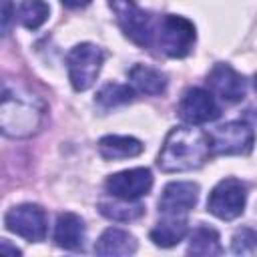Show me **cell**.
I'll list each match as a JSON object with an SVG mask.
<instances>
[{
	"label": "cell",
	"instance_id": "52a82bcc",
	"mask_svg": "<svg viewBox=\"0 0 257 257\" xmlns=\"http://www.w3.org/2000/svg\"><path fill=\"white\" fill-rule=\"evenodd\" d=\"M211 153L215 155H249L255 143V133L241 120H231L217 126L209 135Z\"/></svg>",
	"mask_w": 257,
	"mask_h": 257
},
{
	"label": "cell",
	"instance_id": "d4e9b609",
	"mask_svg": "<svg viewBox=\"0 0 257 257\" xmlns=\"http://www.w3.org/2000/svg\"><path fill=\"white\" fill-rule=\"evenodd\" d=\"M0 249H2L4 253H12V255H20V249H16V247H10L6 239H4L2 243H0Z\"/></svg>",
	"mask_w": 257,
	"mask_h": 257
},
{
	"label": "cell",
	"instance_id": "9c48e42d",
	"mask_svg": "<svg viewBox=\"0 0 257 257\" xmlns=\"http://www.w3.org/2000/svg\"><path fill=\"white\" fill-rule=\"evenodd\" d=\"M153 187V175L145 167L126 169L120 173H114L106 179V191L116 199L137 201L143 195H147Z\"/></svg>",
	"mask_w": 257,
	"mask_h": 257
},
{
	"label": "cell",
	"instance_id": "8fae6325",
	"mask_svg": "<svg viewBox=\"0 0 257 257\" xmlns=\"http://www.w3.org/2000/svg\"><path fill=\"white\" fill-rule=\"evenodd\" d=\"M199 199V185L193 181H173L169 183L159 199V211L163 215H185Z\"/></svg>",
	"mask_w": 257,
	"mask_h": 257
},
{
	"label": "cell",
	"instance_id": "4fadbf2b",
	"mask_svg": "<svg viewBox=\"0 0 257 257\" xmlns=\"http://www.w3.org/2000/svg\"><path fill=\"white\" fill-rule=\"evenodd\" d=\"M84 223L76 213H60L54 225V243L66 251H78L84 245Z\"/></svg>",
	"mask_w": 257,
	"mask_h": 257
},
{
	"label": "cell",
	"instance_id": "ac0fdd59",
	"mask_svg": "<svg viewBox=\"0 0 257 257\" xmlns=\"http://www.w3.org/2000/svg\"><path fill=\"white\" fill-rule=\"evenodd\" d=\"M187 251L193 255H221L223 249H221L219 233L207 225L195 227L191 237H189V249Z\"/></svg>",
	"mask_w": 257,
	"mask_h": 257
},
{
	"label": "cell",
	"instance_id": "7402d4cb",
	"mask_svg": "<svg viewBox=\"0 0 257 257\" xmlns=\"http://www.w3.org/2000/svg\"><path fill=\"white\" fill-rule=\"evenodd\" d=\"M231 249L237 255H253V253H257V229H253V227L237 229L233 239H231Z\"/></svg>",
	"mask_w": 257,
	"mask_h": 257
},
{
	"label": "cell",
	"instance_id": "7a4b0ae2",
	"mask_svg": "<svg viewBox=\"0 0 257 257\" xmlns=\"http://www.w3.org/2000/svg\"><path fill=\"white\" fill-rule=\"evenodd\" d=\"M42 120V106L32 98V94L18 88L10 90L4 84L2 106H0V126L6 137H28Z\"/></svg>",
	"mask_w": 257,
	"mask_h": 257
},
{
	"label": "cell",
	"instance_id": "484cf974",
	"mask_svg": "<svg viewBox=\"0 0 257 257\" xmlns=\"http://www.w3.org/2000/svg\"><path fill=\"white\" fill-rule=\"evenodd\" d=\"M255 90H257V74H255Z\"/></svg>",
	"mask_w": 257,
	"mask_h": 257
},
{
	"label": "cell",
	"instance_id": "9a60e30c",
	"mask_svg": "<svg viewBox=\"0 0 257 257\" xmlns=\"http://www.w3.org/2000/svg\"><path fill=\"white\" fill-rule=\"evenodd\" d=\"M137 251V239L128 233V231H122V229H106L96 245H94V253L98 255H133Z\"/></svg>",
	"mask_w": 257,
	"mask_h": 257
},
{
	"label": "cell",
	"instance_id": "5bb4252c",
	"mask_svg": "<svg viewBox=\"0 0 257 257\" xmlns=\"http://www.w3.org/2000/svg\"><path fill=\"white\" fill-rule=\"evenodd\" d=\"M145 151V145L135 137H122V135H106L98 141V153L104 161H120L139 157Z\"/></svg>",
	"mask_w": 257,
	"mask_h": 257
},
{
	"label": "cell",
	"instance_id": "44dd1931",
	"mask_svg": "<svg viewBox=\"0 0 257 257\" xmlns=\"http://www.w3.org/2000/svg\"><path fill=\"white\" fill-rule=\"evenodd\" d=\"M131 100H133V88L128 84H118V82L104 84L96 94V104L102 108H112Z\"/></svg>",
	"mask_w": 257,
	"mask_h": 257
},
{
	"label": "cell",
	"instance_id": "6da1fadb",
	"mask_svg": "<svg viewBox=\"0 0 257 257\" xmlns=\"http://www.w3.org/2000/svg\"><path fill=\"white\" fill-rule=\"evenodd\" d=\"M209 155H211V143L207 133L195 128V124L175 126L165 137L157 165L165 173H185L203 167Z\"/></svg>",
	"mask_w": 257,
	"mask_h": 257
},
{
	"label": "cell",
	"instance_id": "7c38bea8",
	"mask_svg": "<svg viewBox=\"0 0 257 257\" xmlns=\"http://www.w3.org/2000/svg\"><path fill=\"white\" fill-rule=\"evenodd\" d=\"M207 84L225 102H239L245 98V80L229 64H215L207 74Z\"/></svg>",
	"mask_w": 257,
	"mask_h": 257
},
{
	"label": "cell",
	"instance_id": "5b68a950",
	"mask_svg": "<svg viewBox=\"0 0 257 257\" xmlns=\"http://www.w3.org/2000/svg\"><path fill=\"white\" fill-rule=\"evenodd\" d=\"M245 201H247L245 183L229 177V179L219 181L215 185V189L211 191V195L207 199V211L211 215H215L217 219L233 221L243 213Z\"/></svg>",
	"mask_w": 257,
	"mask_h": 257
},
{
	"label": "cell",
	"instance_id": "cb8c5ba5",
	"mask_svg": "<svg viewBox=\"0 0 257 257\" xmlns=\"http://www.w3.org/2000/svg\"><path fill=\"white\" fill-rule=\"evenodd\" d=\"M60 2H62V6H66V8H70V10H78V8L88 6L92 0H60Z\"/></svg>",
	"mask_w": 257,
	"mask_h": 257
},
{
	"label": "cell",
	"instance_id": "3957f363",
	"mask_svg": "<svg viewBox=\"0 0 257 257\" xmlns=\"http://www.w3.org/2000/svg\"><path fill=\"white\" fill-rule=\"evenodd\" d=\"M102 62H104V52L96 44H90V42L76 44L66 56L68 80L72 88L76 92L88 90L96 82Z\"/></svg>",
	"mask_w": 257,
	"mask_h": 257
},
{
	"label": "cell",
	"instance_id": "ffe728a7",
	"mask_svg": "<svg viewBox=\"0 0 257 257\" xmlns=\"http://www.w3.org/2000/svg\"><path fill=\"white\" fill-rule=\"evenodd\" d=\"M48 14L50 8L44 0H22L16 10L18 22L28 30H38L48 20Z\"/></svg>",
	"mask_w": 257,
	"mask_h": 257
},
{
	"label": "cell",
	"instance_id": "277c9868",
	"mask_svg": "<svg viewBox=\"0 0 257 257\" xmlns=\"http://www.w3.org/2000/svg\"><path fill=\"white\" fill-rule=\"evenodd\" d=\"M197 40V32L191 20L185 16L167 14L163 16L157 32L159 48L171 56V58H183L193 50V44Z\"/></svg>",
	"mask_w": 257,
	"mask_h": 257
},
{
	"label": "cell",
	"instance_id": "8992f818",
	"mask_svg": "<svg viewBox=\"0 0 257 257\" xmlns=\"http://www.w3.org/2000/svg\"><path fill=\"white\" fill-rule=\"evenodd\" d=\"M110 8L116 14V22L122 32L139 46H151L155 30L151 24V16L139 8L133 0H110Z\"/></svg>",
	"mask_w": 257,
	"mask_h": 257
},
{
	"label": "cell",
	"instance_id": "30bf717a",
	"mask_svg": "<svg viewBox=\"0 0 257 257\" xmlns=\"http://www.w3.org/2000/svg\"><path fill=\"white\" fill-rule=\"evenodd\" d=\"M221 114L211 92L203 88H187L179 102V116L189 124H205Z\"/></svg>",
	"mask_w": 257,
	"mask_h": 257
},
{
	"label": "cell",
	"instance_id": "2e32d148",
	"mask_svg": "<svg viewBox=\"0 0 257 257\" xmlns=\"http://www.w3.org/2000/svg\"><path fill=\"white\" fill-rule=\"evenodd\" d=\"M187 233V221L183 215H165L163 221L151 231V241L159 247H173L177 245Z\"/></svg>",
	"mask_w": 257,
	"mask_h": 257
},
{
	"label": "cell",
	"instance_id": "603a6c76",
	"mask_svg": "<svg viewBox=\"0 0 257 257\" xmlns=\"http://www.w3.org/2000/svg\"><path fill=\"white\" fill-rule=\"evenodd\" d=\"M10 20H12V4L10 0H2V32L4 34H8Z\"/></svg>",
	"mask_w": 257,
	"mask_h": 257
},
{
	"label": "cell",
	"instance_id": "e0dca14e",
	"mask_svg": "<svg viewBox=\"0 0 257 257\" xmlns=\"http://www.w3.org/2000/svg\"><path fill=\"white\" fill-rule=\"evenodd\" d=\"M128 78L133 86L145 94H163L167 88V76L147 64H135L128 70Z\"/></svg>",
	"mask_w": 257,
	"mask_h": 257
},
{
	"label": "cell",
	"instance_id": "ba28073f",
	"mask_svg": "<svg viewBox=\"0 0 257 257\" xmlns=\"http://www.w3.org/2000/svg\"><path fill=\"white\" fill-rule=\"evenodd\" d=\"M4 225L26 241H42L46 237V213L42 207L32 203L12 207L4 217Z\"/></svg>",
	"mask_w": 257,
	"mask_h": 257
},
{
	"label": "cell",
	"instance_id": "d6986e66",
	"mask_svg": "<svg viewBox=\"0 0 257 257\" xmlns=\"http://www.w3.org/2000/svg\"><path fill=\"white\" fill-rule=\"evenodd\" d=\"M116 199V197H114ZM100 215H104L110 221H120V223H128L135 221L139 217L145 215V207L141 203L135 201H126V199H116V201H102L98 205Z\"/></svg>",
	"mask_w": 257,
	"mask_h": 257
}]
</instances>
